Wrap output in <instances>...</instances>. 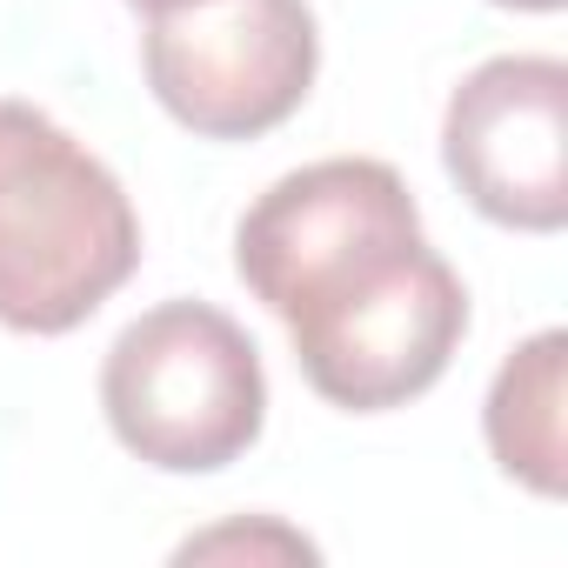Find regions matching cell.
I'll return each mask as SVG.
<instances>
[{"label":"cell","instance_id":"277c9868","mask_svg":"<svg viewBox=\"0 0 568 568\" xmlns=\"http://www.w3.org/2000/svg\"><path fill=\"white\" fill-rule=\"evenodd\" d=\"M154 101L201 141H261L302 114L322 74L308 0H161L141 28Z\"/></svg>","mask_w":568,"mask_h":568},{"label":"cell","instance_id":"3957f363","mask_svg":"<svg viewBox=\"0 0 568 568\" xmlns=\"http://www.w3.org/2000/svg\"><path fill=\"white\" fill-rule=\"evenodd\" d=\"M101 415L134 462L161 475H214L267 428L261 348L214 302H161L114 335L101 362Z\"/></svg>","mask_w":568,"mask_h":568},{"label":"cell","instance_id":"ba28073f","mask_svg":"<svg viewBox=\"0 0 568 568\" xmlns=\"http://www.w3.org/2000/svg\"><path fill=\"white\" fill-rule=\"evenodd\" d=\"M495 8H515V14H555L561 0H495Z\"/></svg>","mask_w":568,"mask_h":568},{"label":"cell","instance_id":"5b68a950","mask_svg":"<svg viewBox=\"0 0 568 568\" xmlns=\"http://www.w3.org/2000/svg\"><path fill=\"white\" fill-rule=\"evenodd\" d=\"M442 168L468 207L515 234L568 227V68L555 54L481 61L442 114Z\"/></svg>","mask_w":568,"mask_h":568},{"label":"cell","instance_id":"8992f818","mask_svg":"<svg viewBox=\"0 0 568 568\" xmlns=\"http://www.w3.org/2000/svg\"><path fill=\"white\" fill-rule=\"evenodd\" d=\"M561 408H568V335L541 328L495 368L488 402H481V435H488L495 468L541 501H561L568 488Z\"/></svg>","mask_w":568,"mask_h":568},{"label":"cell","instance_id":"7a4b0ae2","mask_svg":"<svg viewBox=\"0 0 568 568\" xmlns=\"http://www.w3.org/2000/svg\"><path fill=\"white\" fill-rule=\"evenodd\" d=\"M141 267L121 174L48 108L0 94V328L74 335Z\"/></svg>","mask_w":568,"mask_h":568},{"label":"cell","instance_id":"6da1fadb","mask_svg":"<svg viewBox=\"0 0 568 568\" xmlns=\"http://www.w3.org/2000/svg\"><path fill=\"white\" fill-rule=\"evenodd\" d=\"M234 274L288 328L308 388L348 415L422 402L468 335L462 274L375 154H328L254 194L234 221Z\"/></svg>","mask_w":568,"mask_h":568},{"label":"cell","instance_id":"9c48e42d","mask_svg":"<svg viewBox=\"0 0 568 568\" xmlns=\"http://www.w3.org/2000/svg\"><path fill=\"white\" fill-rule=\"evenodd\" d=\"M128 8H141V14H148V8H161V0H128Z\"/></svg>","mask_w":568,"mask_h":568},{"label":"cell","instance_id":"52a82bcc","mask_svg":"<svg viewBox=\"0 0 568 568\" xmlns=\"http://www.w3.org/2000/svg\"><path fill=\"white\" fill-rule=\"evenodd\" d=\"M315 555V541L308 535H295V528H281V521H234V528H214V535H194V541H181V561H207V555Z\"/></svg>","mask_w":568,"mask_h":568}]
</instances>
